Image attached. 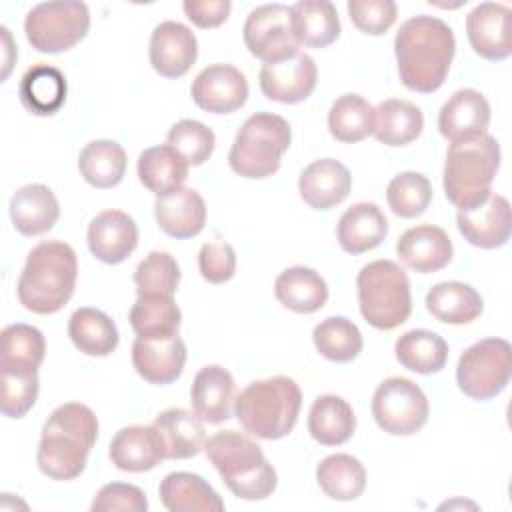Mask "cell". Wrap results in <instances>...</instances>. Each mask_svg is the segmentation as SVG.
<instances>
[{
    "mask_svg": "<svg viewBox=\"0 0 512 512\" xmlns=\"http://www.w3.org/2000/svg\"><path fill=\"white\" fill-rule=\"evenodd\" d=\"M394 54L402 84L412 92L432 94L444 84L456 54L454 32L442 18L418 14L400 24Z\"/></svg>",
    "mask_w": 512,
    "mask_h": 512,
    "instance_id": "obj_1",
    "label": "cell"
},
{
    "mask_svg": "<svg viewBox=\"0 0 512 512\" xmlns=\"http://www.w3.org/2000/svg\"><path fill=\"white\" fill-rule=\"evenodd\" d=\"M98 438V418L86 404H60L44 422L36 452L40 472L52 480L78 478Z\"/></svg>",
    "mask_w": 512,
    "mask_h": 512,
    "instance_id": "obj_2",
    "label": "cell"
},
{
    "mask_svg": "<svg viewBox=\"0 0 512 512\" xmlns=\"http://www.w3.org/2000/svg\"><path fill=\"white\" fill-rule=\"evenodd\" d=\"M76 278L78 260L74 248L60 240H46L28 252L16 294L30 312L56 314L72 298Z\"/></svg>",
    "mask_w": 512,
    "mask_h": 512,
    "instance_id": "obj_3",
    "label": "cell"
},
{
    "mask_svg": "<svg viewBox=\"0 0 512 512\" xmlns=\"http://www.w3.org/2000/svg\"><path fill=\"white\" fill-rule=\"evenodd\" d=\"M204 454L228 490L242 500H264L278 484L274 466L258 442L238 430H220L204 444Z\"/></svg>",
    "mask_w": 512,
    "mask_h": 512,
    "instance_id": "obj_4",
    "label": "cell"
},
{
    "mask_svg": "<svg viewBox=\"0 0 512 512\" xmlns=\"http://www.w3.org/2000/svg\"><path fill=\"white\" fill-rule=\"evenodd\" d=\"M302 390L288 376L250 382L236 398L234 412L240 426L262 440L288 436L298 420Z\"/></svg>",
    "mask_w": 512,
    "mask_h": 512,
    "instance_id": "obj_5",
    "label": "cell"
},
{
    "mask_svg": "<svg viewBox=\"0 0 512 512\" xmlns=\"http://www.w3.org/2000/svg\"><path fill=\"white\" fill-rule=\"evenodd\" d=\"M500 168V144L494 136L480 134L452 142L444 164V192L458 210H470L490 196V186Z\"/></svg>",
    "mask_w": 512,
    "mask_h": 512,
    "instance_id": "obj_6",
    "label": "cell"
},
{
    "mask_svg": "<svg viewBox=\"0 0 512 512\" xmlns=\"http://www.w3.org/2000/svg\"><path fill=\"white\" fill-rule=\"evenodd\" d=\"M358 306L364 320L376 330H394L412 312L410 280L392 260H374L356 276Z\"/></svg>",
    "mask_w": 512,
    "mask_h": 512,
    "instance_id": "obj_7",
    "label": "cell"
},
{
    "mask_svg": "<svg viewBox=\"0 0 512 512\" xmlns=\"http://www.w3.org/2000/svg\"><path fill=\"white\" fill-rule=\"evenodd\" d=\"M290 140L288 120L272 112H256L236 132L228 164L242 178H268L278 172Z\"/></svg>",
    "mask_w": 512,
    "mask_h": 512,
    "instance_id": "obj_8",
    "label": "cell"
},
{
    "mask_svg": "<svg viewBox=\"0 0 512 512\" xmlns=\"http://www.w3.org/2000/svg\"><path fill=\"white\" fill-rule=\"evenodd\" d=\"M90 28V10L78 0L36 4L24 20L26 40L36 52L60 54L74 48Z\"/></svg>",
    "mask_w": 512,
    "mask_h": 512,
    "instance_id": "obj_9",
    "label": "cell"
},
{
    "mask_svg": "<svg viewBox=\"0 0 512 512\" xmlns=\"http://www.w3.org/2000/svg\"><path fill=\"white\" fill-rule=\"evenodd\" d=\"M512 348L504 338H484L468 346L456 366L458 388L472 400H492L510 382Z\"/></svg>",
    "mask_w": 512,
    "mask_h": 512,
    "instance_id": "obj_10",
    "label": "cell"
},
{
    "mask_svg": "<svg viewBox=\"0 0 512 512\" xmlns=\"http://www.w3.org/2000/svg\"><path fill=\"white\" fill-rule=\"evenodd\" d=\"M428 414V398L410 378H386L372 396V416L376 424L392 436L416 434L428 422Z\"/></svg>",
    "mask_w": 512,
    "mask_h": 512,
    "instance_id": "obj_11",
    "label": "cell"
},
{
    "mask_svg": "<svg viewBox=\"0 0 512 512\" xmlns=\"http://www.w3.org/2000/svg\"><path fill=\"white\" fill-rule=\"evenodd\" d=\"M244 44L252 56L266 62H278L298 52L292 32L290 6L274 2L254 8L242 28Z\"/></svg>",
    "mask_w": 512,
    "mask_h": 512,
    "instance_id": "obj_12",
    "label": "cell"
},
{
    "mask_svg": "<svg viewBox=\"0 0 512 512\" xmlns=\"http://www.w3.org/2000/svg\"><path fill=\"white\" fill-rule=\"evenodd\" d=\"M258 80L260 90L268 100L280 104H298L314 92L318 68L312 56L298 50L284 60L262 64Z\"/></svg>",
    "mask_w": 512,
    "mask_h": 512,
    "instance_id": "obj_13",
    "label": "cell"
},
{
    "mask_svg": "<svg viewBox=\"0 0 512 512\" xmlns=\"http://www.w3.org/2000/svg\"><path fill=\"white\" fill-rule=\"evenodd\" d=\"M192 100L212 114H232L248 100V80L232 64H210L192 82Z\"/></svg>",
    "mask_w": 512,
    "mask_h": 512,
    "instance_id": "obj_14",
    "label": "cell"
},
{
    "mask_svg": "<svg viewBox=\"0 0 512 512\" xmlns=\"http://www.w3.org/2000/svg\"><path fill=\"white\" fill-rule=\"evenodd\" d=\"M466 36L478 56L506 60L512 54V10L500 2H480L466 16Z\"/></svg>",
    "mask_w": 512,
    "mask_h": 512,
    "instance_id": "obj_15",
    "label": "cell"
},
{
    "mask_svg": "<svg viewBox=\"0 0 512 512\" xmlns=\"http://www.w3.org/2000/svg\"><path fill=\"white\" fill-rule=\"evenodd\" d=\"M148 56L152 68L160 76L180 78L198 58V40L188 26L166 20L152 30Z\"/></svg>",
    "mask_w": 512,
    "mask_h": 512,
    "instance_id": "obj_16",
    "label": "cell"
},
{
    "mask_svg": "<svg viewBox=\"0 0 512 512\" xmlns=\"http://www.w3.org/2000/svg\"><path fill=\"white\" fill-rule=\"evenodd\" d=\"M456 224L464 240L472 246L484 250L500 248L510 238V204L502 194L490 192V196L482 204L470 210H458Z\"/></svg>",
    "mask_w": 512,
    "mask_h": 512,
    "instance_id": "obj_17",
    "label": "cell"
},
{
    "mask_svg": "<svg viewBox=\"0 0 512 512\" xmlns=\"http://www.w3.org/2000/svg\"><path fill=\"white\" fill-rule=\"evenodd\" d=\"M86 240L90 252L100 262L120 264L138 246V226L122 210H104L90 220Z\"/></svg>",
    "mask_w": 512,
    "mask_h": 512,
    "instance_id": "obj_18",
    "label": "cell"
},
{
    "mask_svg": "<svg viewBox=\"0 0 512 512\" xmlns=\"http://www.w3.org/2000/svg\"><path fill=\"white\" fill-rule=\"evenodd\" d=\"M490 124V104L474 88L456 90L440 108L438 130L452 142L486 134Z\"/></svg>",
    "mask_w": 512,
    "mask_h": 512,
    "instance_id": "obj_19",
    "label": "cell"
},
{
    "mask_svg": "<svg viewBox=\"0 0 512 512\" xmlns=\"http://www.w3.org/2000/svg\"><path fill=\"white\" fill-rule=\"evenodd\" d=\"M350 188V170L334 158L310 162L298 178L300 198L314 210H330L338 206L348 198Z\"/></svg>",
    "mask_w": 512,
    "mask_h": 512,
    "instance_id": "obj_20",
    "label": "cell"
},
{
    "mask_svg": "<svg viewBox=\"0 0 512 512\" xmlns=\"http://www.w3.org/2000/svg\"><path fill=\"white\" fill-rule=\"evenodd\" d=\"M400 260L418 274L438 272L452 260L454 248L448 232L434 224L408 228L396 242Z\"/></svg>",
    "mask_w": 512,
    "mask_h": 512,
    "instance_id": "obj_21",
    "label": "cell"
},
{
    "mask_svg": "<svg viewBox=\"0 0 512 512\" xmlns=\"http://www.w3.org/2000/svg\"><path fill=\"white\" fill-rule=\"evenodd\" d=\"M186 356V344L178 334L166 340L136 338L132 344V364L138 376L156 386H166L178 380Z\"/></svg>",
    "mask_w": 512,
    "mask_h": 512,
    "instance_id": "obj_22",
    "label": "cell"
},
{
    "mask_svg": "<svg viewBox=\"0 0 512 512\" xmlns=\"http://www.w3.org/2000/svg\"><path fill=\"white\" fill-rule=\"evenodd\" d=\"M154 216L164 234L176 240H186L204 230L206 204L198 190L182 186L170 194L156 196Z\"/></svg>",
    "mask_w": 512,
    "mask_h": 512,
    "instance_id": "obj_23",
    "label": "cell"
},
{
    "mask_svg": "<svg viewBox=\"0 0 512 512\" xmlns=\"http://www.w3.org/2000/svg\"><path fill=\"white\" fill-rule=\"evenodd\" d=\"M236 384L232 374L218 366L210 364L196 372L190 388V402L196 416L208 424H220L230 418L234 402Z\"/></svg>",
    "mask_w": 512,
    "mask_h": 512,
    "instance_id": "obj_24",
    "label": "cell"
},
{
    "mask_svg": "<svg viewBox=\"0 0 512 512\" xmlns=\"http://www.w3.org/2000/svg\"><path fill=\"white\" fill-rule=\"evenodd\" d=\"M108 456L122 472H148L164 460V450L154 426L132 424L114 434Z\"/></svg>",
    "mask_w": 512,
    "mask_h": 512,
    "instance_id": "obj_25",
    "label": "cell"
},
{
    "mask_svg": "<svg viewBox=\"0 0 512 512\" xmlns=\"http://www.w3.org/2000/svg\"><path fill=\"white\" fill-rule=\"evenodd\" d=\"M152 426L162 442L164 458L186 460L204 450V420H200L196 412L184 408H168L154 418Z\"/></svg>",
    "mask_w": 512,
    "mask_h": 512,
    "instance_id": "obj_26",
    "label": "cell"
},
{
    "mask_svg": "<svg viewBox=\"0 0 512 512\" xmlns=\"http://www.w3.org/2000/svg\"><path fill=\"white\" fill-rule=\"evenodd\" d=\"M10 220L22 236H40L54 228L60 206L54 192L44 184H26L10 198Z\"/></svg>",
    "mask_w": 512,
    "mask_h": 512,
    "instance_id": "obj_27",
    "label": "cell"
},
{
    "mask_svg": "<svg viewBox=\"0 0 512 512\" xmlns=\"http://www.w3.org/2000/svg\"><path fill=\"white\" fill-rule=\"evenodd\" d=\"M388 234V220L374 202L352 204L338 220L336 238L344 252L364 254L382 244Z\"/></svg>",
    "mask_w": 512,
    "mask_h": 512,
    "instance_id": "obj_28",
    "label": "cell"
},
{
    "mask_svg": "<svg viewBox=\"0 0 512 512\" xmlns=\"http://www.w3.org/2000/svg\"><path fill=\"white\" fill-rule=\"evenodd\" d=\"M160 500L170 512H220L224 500L218 492L198 474L170 472L158 488Z\"/></svg>",
    "mask_w": 512,
    "mask_h": 512,
    "instance_id": "obj_29",
    "label": "cell"
},
{
    "mask_svg": "<svg viewBox=\"0 0 512 512\" xmlns=\"http://www.w3.org/2000/svg\"><path fill=\"white\" fill-rule=\"evenodd\" d=\"M276 300L298 314L318 312L328 300L326 280L308 266H290L274 282Z\"/></svg>",
    "mask_w": 512,
    "mask_h": 512,
    "instance_id": "obj_30",
    "label": "cell"
},
{
    "mask_svg": "<svg viewBox=\"0 0 512 512\" xmlns=\"http://www.w3.org/2000/svg\"><path fill=\"white\" fill-rule=\"evenodd\" d=\"M68 94V84L64 74L50 64H36L24 72L18 86V96L22 106L34 116L56 114Z\"/></svg>",
    "mask_w": 512,
    "mask_h": 512,
    "instance_id": "obj_31",
    "label": "cell"
},
{
    "mask_svg": "<svg viewBox=\"0 0 512 512\" xmlns=\"http://www.w3.org/2000/svg\"><path fill=\"white\" fill-rule=\"evenodd\" d=\"M426 310L444 324H470L474 322L482 310L484 302L476 288L470 284L448 280L434 284L426 294Z\"/></svg>",
    "mask_w": 512,
    "mask_h": 512,
    "instance_id": "obj_32",
    "label": "cell"
},
{
    "mask_svg": "<svg viewBox=\"0 0 512 512\" xmlns=\"http://www.w3.org/2000/svg\"><path fill=\"white\" fill-rule=\"evenodd\" d=\"M356 416L348 400L336 394L318 396L308 412V432L322 446H340L352 438Z\"/></svg>",
    "mask_w": 512,
    "mask_h": 512,
    "instance_id": "obj_33",
    "label": "cell"
},
{
    "mask_svg": "<svg viewBox=\"0 0 512 512\" xmlns=\"http://www.w3.org/2000/svg\"><path fill=\"white\" fill-rule=\"evenodd\" d=\"M292 32L298 44L326 48L340 36L338 10L328 0H300L290 6Z\"/></svg>",
    "mask_w": 512,
    "mask_h": 512,
    "instance_id": "obj_34",
    "label": "cell"
},
{
    "mask_svg": "<svg viewBox=\"0 0 512 512\" xmlns=\"http://www.w3.org/2000/svg\"><path fill=\"white\" fill-rule=\"evenodd\" d=\"M188 166L190 164L176 148L170 144H160L146 148L138 156L136 170L144 188L156 196H164L182 188L184 180L188 178Z\"/></svg>",
    "mask_w": 512,
    "mask_h": 512,
    "instance_id": "obj_35",
    "label": "cell"
},
{
    "mask_svg": "<svg viewBox=\"0 0 512 512\" xmlns=\"http://www.w3.org/2000/svg\"><path fill=\"white\" fill-rule=\"evenodd\" d=\"M128 320L136 338L166 340L178 334L182 312L172 296L144 294L132 304Z\"/></svg>",
    "mask_w": 512,
    "mask_h": 512,
    "instance_id": "obj_36",
    "label": "cell"
},
{
    "mask_svg": "<svg viewBox=\"0 0 512 512\" xmlns=\"http://www.w3.org/2000/svg\"><path fill=\"white\" fill-rule=\"evenodd\" d=\"M72 344L86 356H108L118 346V328L114 320L98 308H78L68 320Z\"/></svg>",
    "mask_w": 512,
    "mask_h": 512,
    "instance_id": "obj_37",
    "label": "cell"
},
{
    "mask_svg": "<svg viewBox=\"0 0 512 512\" xmlns=\"http://www.w3.org/2000/svg\"><path fill=\"white\" fill-rule=\"evenodd\" d=\"M424 128L422 110L408 102L390 98L376 106L374 138L386 146H406L414 142Z\"/></svg>",
    "mask_w": 512,
    "mask_h": 512,
    "instance_id": "obj_38",
    "label": "cell"
},
{
    "mask_svg": "<svg viewBox=\"0 0 512 512\" xmlns=\"http://www.w3.org/2000/svg\"><path fill=\"white\" fill-rule=\"evenodd\" d=\"M396 360L416 374H436L446 366L448 344L432 330H408L394 344Z\"/></svg>",
    "mask_w": 512,
    "mask_h": 512,
    "instance_id": "obj_39",
    "label": "cell"
},
{
    "mask_svg": "<svg viewBox=\"0 0 512 512\" xmlns=\"http://www.w3.org/2000/svg\"><path fill=\"white\" fill-rule=\"evenodd\" d=\"M78 170L90 186L114 188L126 174V152L114 140H92L80 150Z\"/></svg>",
    "mask_w": 512,
    "mask_h": 512,
    "instance_id": "obj_40",
    "label": "cell"
},
{
    "mask_svg": "<svg viewBox=\"0 0 512 512\" xmlns=\"http://www.w3.org/2000/svg\"><path fill=\"white\" fill-rule=\"evenodd\" d=\"M376 126V108L360 94L338 96L328 112V130L334 140L354 144L370 134Z\"/></svg>",
    "mask_w": 512,
    "mask_h": 512,
    "instance_id": "obj_41",
    "label": "cell"
},
{
    "mask_svg": "<svg viewBox=\"0 0 512 512\" xmlns=\"http://www.w3.org/2000/svg\"><path fill=\"white\" fill-rule=\"evenodd\" d=\"M316 480L328 498L350 502L362 496L366 470L362 462L350 454H330L316 466Z\"/></svg>",
    "mask_w": 512,
    "mask_h": 512,
    "instance_id": "obj_42",
    "label": "cell"
},
{
    "mask_svg": "<svg viewBox=\"0 0 512 512\" xmlns=\"http://www.w3.org/2000/svg\"><path fill=\"white\" fill-rule=\"evenodd\" d=\"M0 340V372H38L46 354V342L38 328L22 322L10 324L2 330Z\"/></svg>",
    "mask_w": 512,
    "mask_h": 512,
    "instance_id": "obj_43",
    "label": "cell"
},
{
    "mask_svg": "<svg viewBox=\"0 0 512 512\" xmlns=\"http://www.w3.org/2000/svg\"><path fill=\"white\" fill-rule=\"evenodd\" d=\"M312 342L318 354L332 362H352L364 346L358 326L344 316H328L316 324Z\"/></svg>",
    "mask_w": 512,
    "mask_h": 512,
    "instance_id": "obj_44",
    "label": "cell"
},
{
    "mask_svg": "<svg viewBox=\"0 0 512 512\" xmlns=\"http://www.w3.org/2000/svg\"><path fill=\"white\" fill-rule=\"evenodd\" d=\"M386 200L396 216L416 218L432 202V184L420 172H400L388 182Z\"/></svg>",
    "mask_w": 512,
    "mask_h": 512,
    "instance_id": "obj_45",
    "label": "cell"
},
{
    "mask_svg": "<svg viewBox=\"0 0 512 512\" xmlns=\"http://www.w3.org/2000/svg\"><path fill=\"white\" fill-rule=\"evenodd\" d=\"M134 284L138 296L164 294L174 296L180 284V266L168 252H150L134 270Z\"/></svg>",
    "mask_w": 512,
    "mask_h": 512,
    "instance_id": "obj_46",
    "label": "cell"
},
{
    "mask_svg": "<svg viewBox=\"0 0 512 512\" xmlns=\"http://www.w3.org/2000/svg\"><path fill=\"white\" fill-rule=\"evenodd\" d=\"M168 144L176 148L190 166H200L212 156L216 136L206 124L184 118L168 130Z\"/></svg>",
    "mask_w": 512,
    "mask_h": 512,
    "instance_id": "obj_47",
    "label": "cell"
},
{
    "mask_svg": "<svg viewBox=\"0 0 512 512\" xmlns=\"http://www.w3.org/2000/svg\"><path fill=\"white\" fill-rule=\"evenodd\" d=\"M38 372L2 370V396L0 410L8 418H22L36 404L38 398Z\"/></svg>",
    "mask_w": 512,
    "mask_h": 512,
    "instance_id": "obj_48",
    "label": "cell"
},
{
    "mask_svg": "<svg viewBox=\"0 0 512 512\" xmlns=\"http://www.w3.org/2000/svg\"><path fill=\"white\" fill-rule=\"evenodd\" d=\"M346 8L354 26L372 36L386 34L398 16V8L392 0H348Z\"/></svg>",
    "mask_w": 512,
    "mask_h": 512,
    "instance_id": "obj_49",
    "label": "cell"
},
{
    "mask_svg": "<svg viewBox=\"0 0 512 512\" xmlns=\"http://www.w3.org/2000/svg\"><path fill=\"white\" fill-rule=\"evenodd\" d=\"M90 510L92 512H110V510L146 512L148 500H146V494L134 484L110 482L96 492Z\"/></svg>",
    "mask_w": 512,
    "mask_h": 512,
    "instance_id": "obj_50",
    "label": "cell"
},
{
    "mask_svg": "<svg viewBox=\"0 0 512 512\" xmlns=\"http://www.w3.org/2000/svg\"><path fill=\"white\" fill-rule=\"evenodd\" d=\"M198 268L206 282L224 284L236 274V252L228 242H206L198 252Z\"/></svg>",
    "mask_w": 512,
    "mask_h": 512,
    "instance_id": "obj_51",
    "label": "cell"
},
{
    "mask_svg": "<svg viewBox=\"0 0 512 512\" xmlns=\"http://www.w3.org/2000/svg\"><path fill=\"white\" fill-rule=\"evenodd\" d=\"M184 14L198 28H218L230 16L232 4L228 0H186Z\"/></svg>",
    "mask_w": 512,
    "mask_h": 512,
    "instance_id": "obj_52",
    "label": "cell"
},
{
    "mask_svg": "<svg viewBox=\"0 0 512 512\" xmlns=\"http://www.w3.org/2000/svg\"><path fill=\"white\" fill-rule=\"evenodd\" d=\"M0 32H2V38H4V72H2V80H6V76L10 74V68H12V58L10 54L16 56V50H12V36H10V30L6 26H0Z\"/></svg>",
    "mask_w": 512,
    "mask_h": 512,
    "instance_id": "obj_53",
    "label": "cell"
}]
</instances>
